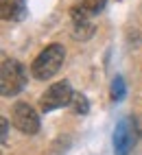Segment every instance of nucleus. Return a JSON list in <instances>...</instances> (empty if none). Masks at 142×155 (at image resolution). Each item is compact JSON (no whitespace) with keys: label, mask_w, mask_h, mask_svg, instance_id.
Instances as JSON below:
<instances>
[{"label":"nucleus","mask_w":142,"mask_h":155,"mask_svg":"<svg viewBox=\"0 0 142 155\" xmlns=\"http://www.w3.org/2000/svg\"><path fill=\"white\" fill-rule=\"evenodd\" d=\"M105 5H107V0H81V9H83V11L92 18V15H96L98 11H103L105 9Z\"/></svg>","instance_id":"nucleus-9"},{"label":"nucleus","mask_w":142,"mask_h":155,"mask_svg":"<svg viewBox=\"0 0 142 155\" xmlns=\"http://www.w3.org/2000/svg\"><path fill=\"white\" fill-rule=\"evenodd\" d=\"M131 147H134V136H131L129 120H120L114 129V153L116 155H127Z\"/></svg>","instance_id":"nucleus-5"},{"label":"nucleus","mask_w":142,"mask_h":155,"mask_svg":"<svg viewBox=\"0 0 142 155\" xmlns=\"http://www.w3.org/2000/svg\"><path fill=\"white\" fill-rule=\"evenodd\" d=\"M64 59H66V48L61 44H50L35 57L33 66H31V74L39 81H46L59 72Z\"/></svg>","instance_id":"nucleus-1"},{"label":"nucleus","mask_w":142,"mask_h":155,"mask_svg":"<svg viewBox=\"0 0 142 155\" xmlns=\"http://www.w3.org/2000/svg\"><path fill=\"white\" fill-rule=\"evenodd\" d=\"M94 33L92 22H72V37L79 39V42H88Z\"/></svg>","instance_id":"nucleus-8"},{"label":"nucleus","mask_w":142,"mask_h":155,"mask_svg":"<svg viewBox=\"0 0 142 155\" xmlns=\"http://www.w3.org/2000/svg\"><path fill=\"white\" fill-rule=\"evenodd\" d=\"M0 125H2V144H7V136H9V120L2 118V120H0Z\"/></svg>","instance_id":"nucleus-11"},{"label":"nucleus","mask_w":142,"mask_h":155,"mask_svg":"<svg viewBox=\"0 0 142 155\" xmlns=\"http://www.w3.org/2000/svg\"><path fill=\"white\" fill-rule=\"evenodd\" d=\"M26 83V70L15 59H2V70H0V90L2 96H15L24 90Z\"/></svg>","instance_id":"nucleus-2"},{"label":"nucleus","mask_w":142,"mask_h":155,"mask_svg":"<svg viewBox=\"0 0 142 155\" xmlns=\"http://www.w3.org/2000/svg\"><path fill=\"white\" fill-rule=\"evenodd\" d=\"M70 109H72L74 114H79V116H85V114L90 111V101L85 94H81V92H74L72 98H70Z\"/></svg>","instance_id":"nucleus-7"},{"label":"nucleus","mask_w":142,"mask_h":155,"mask_svg":"<svg viewBox=\"0 0 142 155\" xmlns=\"http://www.w3.org/2000/svg\"><path fill=\"white\" fill-rule=\"evenodd\" d=\"M11 120H13V125L18 127V131H22V133L33 136V133L39 131V116H37V111L28 105V103H22V101L15 103Z\"/></svg>","instance_id":"nucleus-4"},{"label":"nucleus","mask_w":142,"mask_h":155,"mask_svg":"<svg viewBox=\"0 0 142 155\" xmlns=\"http://www.w3.org/2000/svg\"><path fill=\"white\" fill-rule=\"evenodd\" d=\"M0 15L7 22H15L24 15V0H0Z\"/></svg>","instance_id":"nucleus-6"},{"label":"nucleus","mask_w":142,"mask_h":155,"mask_svg":"<svg viewBox=\"0 0 142 155\" xmlns=\"http://www.w3.org/2000/svg\"><path fill=\"white\" fill-rule=\"evenodd\" d=\"M125 92H127L125 79L123 77H116L114 81H111V98H114V101H123L125 98Z\"/></svg>","instance_id":"nucleus-10"},{"label":"nucleus","mask_w":142,"mask_h":155,"mask_svg":"<svg viewBox=\"0 0 142 155\" xmlns=\"http://www.w3.org/2000/svg\"><path fill=\"white\" fill-rule=\"evenodd\" d=\"M72 94H74V90L70 87L68 81H57V83H53L42 94V98H39V109L46 114V111L59 109V107H64V105H70Z\"/></svg>","instance_id":"nucleus-3"}]
</instances>
